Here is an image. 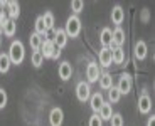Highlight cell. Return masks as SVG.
I'll use <instances>...</instances> for the list:
<instances>
[{"mask_svg":"<svg viewBox=\"0 0 155 126\" xmlns=\"http://www.w3.org/2000/svg\"><path fill=\"white\" fill-rule=\"evenodd\" d=\"M147 126H155V116H152V118H148V121H147Z\"/></svg>","mask_w":155,"mask_h":126,"instance_id":"33","label":"cell"},{"mask_svg":"<svg viewBox=\"0 0 155 126\" xmlns=\"http://www.w3.org/2000/svg\"><path fill=\"white\" fill-rule=\"evenodd\" d=\"M83 7H84V4H83L81 0H73V2H71V8H73L74 14H79V12L83 10Z\"/></svg>","mask_w":155,"mask_h":126,"instance_id":"28","label":"cell"},{"mask_svg":"<svg viewBox=\"0 0 155 126\" xmlns=\"http://www.w3.org/2000/svg\"><path fill=\"white\" fill-rule=\"evenodd\" d=\"M125 19V10L120 7V5H115L111 10V22L116 24V25H120L121 22H123Z\"/></svg>","mask_w":155,"mask_h":126,"instance_id":"12","label":"cell"},{"mask_svg":"<svg viewBox=\"0 0 155 126\" xmlns=\"http://www.w3.org/2000/svg\"><path fill=\"white\" fill-rule=\"evenodd\" d=\"M62 119H64V113H62L61 108H54V109L51 111V115H49L51 126H61L62 124Z\"/></svg>","mask_w":155,"mask_h":126,"instance_id":"8","label":"cell"},{"mask_svg":"<svg viewBox=\"0 0 155 126\" xmlns=\"http://www.w3.org/2000/svg\"><path fill=\"white\" fill-rule=\"evenodd\" d=\"M7 7H8V14L7 15L10 17V20H15L20 14V7L17 2H7Z\"/></svg>","mask_w":155,"mask_h":126,"instance_id":"18","label":"cell"},{"mask_svg":"<svg viewBox=\"0 0 155 126\" xmlns=\"http://www.w3.org/2000/svg\"><path fill=\"white\" fill-rule=\"evenodd\" d=\"M15 29H17V24H15V20H10L8 19L7 22H5V25L2 27V32H4L7 37H12V35L15 34Z\"/></svg>","mask_w":155,"mask_h":126,"instance_id":"19","label":"cell"},{"mask_svg":"<svg viewBox=\"0 0 155 126\" xmlns=\"http://www.w3.org/2000/svg\"><path fill=\"white\" fill-rule=\"evenodd\" d=\"M113 62H115V64H121V62L125 61V50L121 49V47H113Z\"/></svg>","mask_w":155,"mask_h":126,"instance_id":"22","label":"cell"},{"mask_svg":"<svg viewBox=\"0 0 155 126\" xmlns=\"http://www.w3.org/2000/svg\"><path fill=\"white\" fill-rule=\"evenodd\" d=\"M110 123H111V126H123V116L120 113H113V116L110 118Z\"/></svg>","mask_w":155,"mask_h":126,"instance_id":"27","label":"cell"},{"mask_svg":"<svg viewBox=\"0 0 155 126\" xmlns=\"http://www.w3.org/2000/svg\"><path fill=\"white\" fill-rule=\"evenodd\" d=\"M135 57L138 59V61L147 57V44H145L143 40H138L135 44Z\"/></svg>","mask_w":155,"mask_h":126,"instance_id":"16","label":"cell"},{"mask_svg":"<svg viewBox=\"0 0 155 126\" xmlns=\"http://www.w3.org/2000/svg\"><path fill=\"white\" fill-rule=\"evenodd\" d=\"M52 39H54L52 42H54V46L58 47V49H62V47L68 44V35H66V32L62 31V29H58V31L54 32V37Z\"/></svg>","mask_w":155,"mask_h":126,"instance_id":"9","label":"cell"},{"mask_svg":"<svg viewBox=\"0 0 155 126\" xmlns=\"http://www.w3.org/2000/svg\"><path fill=\"white\" fill-rule=\"evenodd\" d=\"M100 42L103 47H111L113 44V39H111V29H108V27H105L103 31H101L100 34Z\"/></svg>","mask_w":155,"mask_h":126,"instance_id":"13","label":"cell"},{"mask_svg":"<svg viewBox=\"0 0 155 126\" xmlns=\"http://www.w3.org/2000/svg\"><path fill=\"white\" fill-rule=\"evenodd\" d=\"M76 96H78V99L81 101V103L88 101L89 98H91V88H89V84L84 82V81L78 82V86H76Z\"/></svg>","mask_w":155,"mask_h":126,"instance_id":"3","label":"cell"},{"mask_svg":"<svg viewBox=\"0 0 155 126\" xmlns=\"http://www.w3.org/2000/svg\"><path fill=\"white\" fill-rule=\"evenodd\" d=\"M100 86L103 89H110L113 86V77H111V74H108V73H105V74H101L100 76Z\"/></svg>","mask_w":155,"mask_h":126,"instance_id":"21","label":"cell"},{"mask_svg":"<svg viewBox=\"0 0 155 126\" xmlns=\"http://www.w3.org/2000/svg\"><path fill=\"white\" fill-rule=\"evenodd\" d=\"M88 126H103V121H101V118L98 115H93L91 118H89V124Z\"/></svg>","mask_w":155,"mask_h":126,"instance_id":"29","label":"cell"},{"mask_svg":"<svg viewBox=\"0 0 155 126\" xmlns=\"http://www.w3.org/2000/svg\"><path fill=\"white\" fill-rule=\"evenodd\" d=\"M10 64H12V62H10V59H8L7 54H0V73H2V74L8 73Z\"/></svg>","mask_w":155,"mask_h":126,"instance_id":"23","label":"cell"},{"mask_svg":"<svg viewBox=\"0 0 155 126\" xmlns=\"http://www.w3.org/2000/svg\"><path fill=\"white\" fill-rule=\"evenodd\" d=\"M42 20H44V25H46L47 32L54 29V15H52V12H46L42 15Z\"/></svg>","mask_w":155,"mask_h":126,"instance_id":"24","label":"cell"},{"mask_svg":"<svg viewBox=\"0 0 155 126\" xmlns=\"http://www.w3.org/2000/svg\"><path fill=\"white\" fill-rule=\"evenodd\" d=\"M150 109H152V99H150V96L143 92L138 98V111L142 115H147V113H150Z\"/></svg>","mask_w":155,"mask_h":126,"instance_id":"6","label":"cell"},{"mask_svg":"<svg viewBox=\"0 0 155 126\" xmlns=\"http://www.w3.org/2000/svg\"><path fill=\"white\" fill-rule=\"evenodd\" d=\"M101 73H100V67H98V64H94V62H89L88 64V69H86V77H88V84L89 82H96L98 79H100Z\"/></svg>","mask_w":155,"mask_h":126,"instance_id":"5","label":"cell"},{"mask_svg":"<svg viewBox=\"0 0 155 126\" xmlns=\"http://www.w3.org/2000/svg\"><path fill=\"white\" fill-rule=\"evenodd\" d=\"M98 116L101 118V121H110V118L113 116L111 104H110V103H103V106L100 108V111H98Z\"/></svg>","mask_w":155,"mask_h":126,"instance_id":"14","label":"cell"},{"mask_svg":"<svg viewBox=\"0 0 155 126\" xmlns=\"http://www.w3.org/2000/svg\"><path fill=\"white\" fill-rule=\"evenodd\" d=\"M68 37H78L81 32V20L78 15H71L66 22V29H64Z\"/></svg>","mask_w":155,"mask_h":126,"instance_id":"2","label":"cell"},{"mask_svg":"<svg viewBox=\"0 0 155 126\" xmlns=\"http://www.w3.org/2000/svg\"><path fill=\"white\" fill-rule=\"evenodd\" d=\"M54 42L52 40H47V39H44L42 46H41V54H42V57H51L52 56V50H54Z\"/></svg>","mask_w":155,"mask_h":126,"instance_id":"15","label":"cell"},{"mask_svg":"<svg viewBox=\"0 0 155 126\" xmlns=\"http://www.w3.org/2000/svg\"><path fill=\"white\" fill-rule=\"evenodd\" d=\"M31 61H32V64H34V67H41V64H42V61H44L41 50H34V52H32Z\"/></svg>","mask_w":155,"mask_h":126,"instance_id":"26","label":"cell"},{"mask_svg":"<svg viewBox=\"0 0 155 126\" xmlns=\"http://www.w3.org/2000/svg\"><path fill=\"white\" fill-rule=\"evenodd\" d=\"M7 14H5L4 10H0V29H2V27L5 25V22H7Z\"/></svg>","mask_w":155,"mask_h":126,"instance_id":"31","label":"cell"},{"mask_svg":"<svg viewBox=\"0 0 155 126\" xmlns=\"http://www.w3.org/2000/svg\"><path fill=\"white\" fill-rule=\"evenodd\" d=\"M89 103H91V109L94 111V115H98L100 108L103 106V103H105V98H103L101 92H94V94L89 98Z\"/></svg>","mask_w":155,"mask_h":126,"instance_id":"11","label":"cell"},{"mask_svg":"<svg viewBox=\"0 0 155 126\" xmlns=\"http://www.w3.org/2000/svg\"><path fill=\"white\" fill-rule=\"evenodd\" d=\"M8 59H10L12 64H20L25 57V50H24V44L20 40H14L10 44V49H8Z\"/></svg>","mask_w":155,"mask_h":126,"instance_id":"1","label":"cell"},{"mask_svg":"<svg viewBox=\"0 0 155 126\" xmlns=\"http://www.w3.org/2000/svg\"><path fill=\"white\" fill-rule=\"evenodd\" d=\"M120 98H121V94H120V91L116 89V86H111V88L108 89V99H110V104H111V103H118V101H120Z\"/></svg>","mask_w":155,"mask_h":126,"instance_id":"25","label":"cell"},{"mask_svg":"<svg viewBox=\"0 0 155 126\" xmlns=\"http://www.w3.org/2000/svg\"><path fill=\"white\" fill-rule=\"evenodd\" d=\"M116 89L120 91V94H128V92H130V89H132V79H130L128 74H123V76L120 77Z\"/></svg>","mask_w":155,"mask_h":126,"instance_id":"7","label":"cell"},{"mask_svg":"<svg viewBox=\"0 0 155 126\" xmlns=\"http://www.w3.org/2000/svg\"><path fill=\"white\" fill-rule=\"evenodd\" d=\"M29 42H31V47H32V49H34V50H39V49H41V46H42V42H44V37L34 32V34H31Z\"/></svg>","mask_w":155,"mask_h":126,"instance_id":"20","label":"cell"},{"mask_svg":"<svg viewBox=\"0 0 155 126\" xmlns=\"http://www.w3.org/2000/svg\"><path fill=\"white\" fill-rule=\"evenodd\" d=\"M71 74H73V67H71L69 62H62L61 66H59V77H61L62 81H68L71 77Z\"/></svg>","mask_w":155,"mask_h":126,"instance_id":"17","label":"cell"},{"mask_svg":"<svg viewBox=\"0 0 155 126\" xmlns=\"http://www.w3.org/2000/svg\"><path fill=\"white\" fill-rule=\"evenodd\" d=\"M113 50H111V47H103V49L100 50V64L103 66V67H110L111 66V62H113Z\"/></svg>","mask_w":155,"mask_h":126,"instance_id":"4","label":"cell"},{"mask_svg":"<svg viewBox=\"0 0 155 126\" xmlns=\"http://www.w3.org/2000/svg\"><path fill=\"white\" fill-rule=\"evenodd\" d=\"M111 39H113V44L111 46H115V47H121L125 44V32H123V29L121 27H116L115 31L111 32Z\"/></svg>","mask_w":155,"mask_h":126,"instance_id":"10","label":"cell"},{"mask_svg":"<svg viewBox=\"0 0 155 126\" xmlns=\"http://www.w3.org/2000/svg\"><path fill=\"white\" fill-rule=\"evenodd\" d=\"M5 104H7V92L0 89V108H5Z\"/></svg>","mask_w":155,"mask_h":126,"instance_id":"30","label":"cell"},{"mask_svg":"<svg viewBox=\"0 0 155 126\" xmlns=\"http://www.w3.org/2000/svg\"><path fill=\"white\" fill-rule=\"evenodd\" d=\"M59 56H61V49H58V47H54V50H52V56H51V59H58Z\"/></svg>","mask_w":155,"mask_h":126,"instance_id":"32","label":"cell"}]
</instances>
